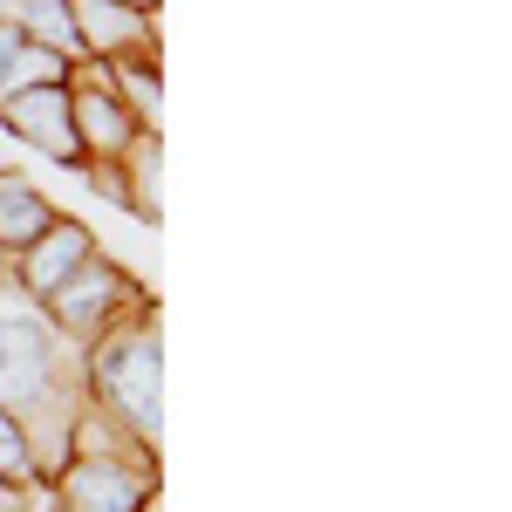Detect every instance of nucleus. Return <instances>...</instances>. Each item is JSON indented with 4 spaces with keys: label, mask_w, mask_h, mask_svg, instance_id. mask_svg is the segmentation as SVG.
<instances>
[{
    "label": "nucleus",
    "mask_w": 512,
    "mask_h": 512,
    "mask_svg": "<svg viewBox=\"0 0 512 512\" xmlns=\"http://www.w3.org/2000/svg\"><path fill=\"white\" fill-rule=\"evenodd\" d=\"M0 410L21 417L35 444V478L69 465V424L82 410V349L48 321L35 294H21L14 274L0 267Z\"/></svg>",
    "instance_id": "1"
},
{
    "label": "nucleus",
    "mask_w": 512,
    "mask_h": 512,
    "mask_svg": "<svg viewBox=\"0 0 512 512\" xmlns=\"http://www.w3.org/2000/svg\"><path fill=\"white\" fill-rule=\"evenodd\" d=\"M82 396H89L130 444L158 451L164 444V335H158V308L117 321L103 342L82 349Z\"/></svg>",
    "instance_id": "2"
},
{
    "label": "nucleus",
    "mask_w": 512,
    "mask_h": 512,
    "mask_svg": "<svg viewBox=\"0 0 512 512\" xmlns=\"http://www.w3.org/2000/svg\"><path fill=\"white\" fill-rule=\"evenodd\" d=\"M41 308H48V321H55L76 349H89V342H103L117 321L144 315V308H151V294H144V280H130L123 260H103V246H96V253H89L76 274L41 301Z\"/></svg>",
    "instance_id": "3"
},
{
    "label": "nucleus",
    "mask_w": 512,
    "mask_h": 512,
    "mask_svg": "<svg viewBox=\"0 0 512 512\" xmlns=\"http://www.w3.org/2000/svg\"><path fill=\"white\" fill-rule=\"evenodd\" d=\"M41 492H48V512H151L158 506V458L151 451L69 458Z\"/></svg>",
    "instance_id": "4"
},
{
    "label": "nucleus",
    "mask_w": 512,
    "mask_h": 512,
    "mask_svg": "<svg viewBox=\"0 0 512 512\" xmlns=\"http://www.w3.org/2000/svg\"><path fill=\"white\" fill-rule=\"evenodd\" d=\"M69 35L82 62L117 69L130 55H158V14L130 0H69Z\"/></svg>",
    "instance_id": "5"
},
{
    "label": "nucleus",
    "mask_w": 512,
    "mask_h": 512,
    "mask_svg": "<svg viewBox=\"0 0 512 512\" xmlns=\"http://www.w3.org/2000/svg\"><path fill=\"white\" fill-rule=\"evenodd\" d=\"M0 130H7L14 144L41 151L48 164H62V171H76V164H82L76 123H69V82H48V89H21V96H7V103H0Z\"/></svg>",
    "instance_id": "6"
},
{
    "label": "nucleus",
    "mask_w": 512,
    "mask_h": 512,
    "mask_svg": "<svg viewBox=\"0 0 512 512\" xmlns=\"http://www.w3.org/2000/svg\"><path fill=\"white\" fill-rule=\"evenodd\" d=\"M89 253H96V233H89L82 219H69V212H55V226H48L28 253H14V260H7V274H14V287H21V294L48 301V294L76 274Z\"/></svg>",
    "instance_id": "7"
},
{
    "label": "nucleus",
    "mask_w": 512,
    "mask_h": 512,
    "mask_svg": "<svg viewBox=\"0 0 512 512\" xmlns=\"http://www.w3.org/2000/svg\"><path fill=\"white\" fill-rule=\"evenodd\" d=\"M48 226H55L48 192H41L35 178H21V171H0V267H7L14 253H28Z\"/></svg>",
    "instance_id": "8"
},
{
    "label": "nucleus",
    "mask_w": 512,
    "mask_h": 512,
    "mask_svg": "<svg viewBox=\"0 0 512 512\" xmlns=\"http://www.w3.org/2000/svg\"><path fill=\"white\" fill-rule=\"evenodd\" d=\"M158 171H164V144L158 137H137V151L123 158V212L130 219H144V226H158Z\"/></svg>",
    "instance_id": "9"
},
{
    "label": "nucleus",
    "mask_w": 512,
    "mask_h": 512,
    "mask_svg": "<svg viewBox=\"0 0 512 512\" xmlns=\"http://www.w3.org/2000/svg\"><path fill=\"white\" fill-rule=\"evenodd\" d=\"M110 82H117L123 110L144 123V130H158V117H164V76H158V55H130V62H117V69H110Z\"/></svg>",
    "instance_id": "10"
},
{
    "label": "nucleus",
    "mask_w": 512,
    "mask_h": 512,
    "mask_svg": "<svg viewBox=\"0 0 512 512\" xmlns=\"http://www.w3.org/2000/svg\"><path fill=\"white\" fill-rule=\"evenodd\" d=\"M69 62H76V55H55V48H41V41H21V48L7 55V69H0V103H7V96H21V89L69 82Z\"/></svg>",
    "instance_id": "11"
},
{
    "label": "nucleus",
    "mask_w": 512,
    "mask_h": 512,
    "mask_svg": "<svg viewBox=\"0 0 512 512\" xmlns=\"http://www.w3.org/2000/svg\"><path fill=\"white\" fill-rule=\"evenodd\" d=\"M14 28H21V41H41V48H55V55H76L69 0H21V7H14Z\"/></svg>",
    "instance_id": "12"
},
{
    "label": "nucleus",
    "mask_w": 512,
    "mask_h": 512,
    "mask_svg": "<svg viewBox=\"0 0 512 512\" xmlns=\"http://www.w3.org/2000/svg\"><path fill=\"white\" fill-rule=\"evenodd\" d=\"M35 444L21 431V417H7L0 410V499H14V492H35Z\"/></svg>",
    "instance_id": "13"
},
{
    "label": "nucleus",
    "mask_w": 512,
    "mask_h": 512,
    "mask_svg": "<svg viewBox=\"0 0 512 512\" xmlns=\"http://www.w3.org/2000/svg\"><path fill=\"white\" fill-rule=\"evenodd\" d=\"M82 178H89V192L110 198V205H123V164H76Z\"/></svg>",
    "instance_id": "14"
},
{
    "label": "nucleus",
    "mask_w": 512,
    "mask_h": 512,
    "mask_svg": "<svg viewBox=\"0 0 512 512\" xmlns=\"http://www.w3.org/2000/svg\"><path fill=\"white\" fill-rule=\"evenodd\" d=\"M14 48H21V28H14V21H0V69H7V55H14Z\"/></svg>",
    "instance_id": "15"
},
{
    "label": "nucleus",
    "mask_w": 512,
    "mask_h": 512,
    "mask_svg": "<svg viewBox=\"0 0 512 512\" xmlns=\"http://www.w3.org/2000/svg\"><path fill=\"white\" fill-rule=\"evenodd\" d=\"M14 7H21V0H0V21H14Z\"/></svg>",
    "instance_id": "16"
},
{
    "label": "nucleus",
    "mask_w": 512,
    "mask_h": 512,
    "mask_svg": "<svg viewBox=\"0 0 512 512\" xmlns=\"http://www.w3.org/2000/svg\"><path fill=\"white\" fill-rule=\"evenodd\" d=\"M130 7H151V14H158V0H130Z\"/></svg>",
    "instance_id": "17"
},
{
    "label": "nucleus",
    "mask_w": 512,
    "mask_h": 512,
    "mask_svg": "<svg viewBox=\"0 0 512 512\" xmlns=\"http://www.w3.org/2000/svg\"><path fill=\"white\" fill-rule=\"evenodd\" d=\"M151 512H158V506H151Z\"/></svg>",
    "instance_id": "18"
}]
</instances>
